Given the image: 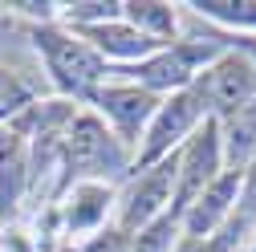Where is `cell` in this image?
Returning <instances> with one entry per match:
<instances>
[{
	"label": "cell",
	"instance_id": "obj_10",
	"mask_svg": "<svg viewBox=\"0 0 256 252\" xmlns=\"http://www.w3.org/2000/svg\"><path fill=\"white\" fill-rule=\"evenodd\" d=\"M70 33H78L94 53H98L106 66L114 61L118 70H126V66H138L142 57H150L154 49H163V45H154V41H146L138 28H130L122 16L118 20H106V24H90V28H70Z\"/></svg>",
	"mask_w": 256,
	"mask_h": 252
},
{
	"label": "cell",
	"instance_id": "obj_5",
	"mask_svg": "<svg viewBox=\"0 0 256 252\" xmlns=\"http://www.w3.org/2000/svg\"><path fill=\"white\" fill-rule=\"evenodd\" d=\"M158 102H163V98H154V94H146L142 86L126 82V78H106L102 90L90 98V110L106 122V130H110L126 150H130V167H134V146H138L142 130L150 126Z\"/></svg>",
	"mask_w": 256,
	"mask_h": 252
},
{
	"label": "cell",
	"instance_id": "obj_7",
	"mask_svg": "<svg viewBox=\"0 0 256 252\" xmlns=\"http://www.w3.org/2000/svg\"><path fill=\"white\" fill-rule=\"evenodd\" d=\"M196 90H200L208 114L216 122H224L228 114H236L240 106H248L256 98V66L248 57L228 49L220 61H212V66L196 78Z\"/></svg>",
	"mask_w": 256,
	"mask_h": 252
},
{
	"label": "cell",
	"instance_id": "obj_1",
	"mask_svg": "<svg viewBox=\"0 0 256 252\" xmlns=\"http://www.w3.org/2000/svg\"><path fill=\"white\" fill-rule=\"evenodd\" d=\"M33 53L41 61V70L49 74V86L61 94L66 102H90L110 78V66L94 53L78 33L61 28L57 20L33 24Z\"/></svg>",
	"mask_w": 256,
	"mask_h": 252
},
{
	"label": "cell",
	"instance_id": "obj_16",
	"mask_svg": "<svg viewBox=\"0 0 256 252\" xmlns=\"http://www.w3.org/2000/svg\"><path fill=\"white\" fill-rule=\"evenodd\" d=\"M33 102H37V94L28 90L16 74H8L4 66H0V126H8L12 118H20Z\"/></svg>",
	"mask_w": 256,
	"mask_h": 252
},
{
	"label": "cell",
	"instance_id": "obj_15",
	"mask_svg": "<svg viewBox=\"0 0 256 252\" xmlns=\"http://www.w3.org/2000/svg\"><path fill=\"white\" fill-rule=\"evenodd\" d=\"M122 16V4L114 0H78V4H57V24L61 28H90V24H106V20H118Z\"/></svg>",
	"mask_w": 256,
	"mask_h": 252
},
{
	"label": "cell",
	"instance_id": "obj_11",
	"mask_svg": "<svg viewBox=\"0 0 256 252\" xmlns=\"http://www.w3.org/2000/svg\"><path fill=\"white\" fill-rule=\"evenodd\" d=\"M28 196V138L0 126V220L16 216L20 200Z\"/></svg>",
	"mask_w": 256,
	"mask_h": 252
},
{
	"label": "cell",
	"instance_id": "obj_13",
	"mask_svg": "<svg viewBox=\"0 0 256 252\" xmlns=\"http://www.w3.org/2000/svg\"><path fill=\"white\" fill-rule=\"evenodd\" d=\"M122 20L138 28V33L154 45L179 41V4H163V0H130L122 4Z\"/></svg>",
	"mask_w": 256,
	"mask_h": 252
},
{
	"label": "cell",
	"instance_id": "obj_17",
	"mask_svg": "<svg viewBox=\"0 0 256 252\" xmlns=\"http://www.w3.org/2000/svg\"><path fill=\"white\" fill-rule=\"evenodd\" d=\"M175 240H179V220L163 216V220H154L150 228H142V232L130 236V252H171Z\"/></svg>",
	"mask_w": 256,
	"mask_h": 252
},
{
	"label": "cell",
	"instance_id": "obj_18",
	"mask_svg": "<svg viewBox=\"0 0 256 252\" xmlns=\"http://www.w3.org/2000/svg\"><path fill=\"white\" fill-rule=\"evenodd\" d=\"M78 252H130V236L110 224V228H102V232H94Z\"/></svg>",
	"mask_w": 256,
	"mask_h": 252
},
{
	"label": "cell",
	"instance_id": "obj_2",
	"mask_svg": "<svg viewBox=\"0 0 256 252\" xmlns=\"http://www.w3.org/2000/svg\"><path fill=\"white\" fill-rule=\"evenodd\" d=\"M61 167H66V187L82 179L110 183L130 175V150L106 130V122L94 110H78L61 138Z\"/></svg>",
	"mask_w": 256,
	"mask_h": 252
},
{
	"label": "cell",
	"instance_id": "obj_9",
	"mask_svg": "<svg viewBox=\"0 0 256 252\" xmlns=\"http://www.w3.org/2000/svg\"><path fill=\"white\" fill-rule=\"evenodd\" d=\"M118 204V192L110 183H70L66 187V204H57V220L66 236H94L110 228V212Z\"/></svg>",
	"mask_w": 256,
	"mask_h": 252
},
{
	"label": "cell",
	"instance_id": "obj_3",
	"mask_svg": "<svg viewBox=\"0 0 256 252\" xmlns=\"http://www.w3.org/2000/svg\"><path fill=\"white\" fill-rule=\"evenodd\" d=\"M175 175H179V150L150 163V167H142V171H130L126 183H122V192H118V204H114V228L134 236V232L150 228L154 220L171 216Z\"/></svg>",
	"mask_w": 256,
	"mask_h": 252
},
{
	"label": "cell",
	"instance_id": "obj_14",
	"mask_svg": "<svg viewBox=\"0 0 256 252\" xmlns=\"http://www.w3.org/2000/svg\"><path fill=\"white\" fill-rule=\"evenodd\" d=\"M183 8L220 33H256V0H191Z\"/></svg>",
	"mask_w": 256,
	"mask_h": 252
},
{
	"label": "cell",
	"instance_id": "obj_12",
	"mask_svg": "<svg viewBox=\"0 0 256 252\" xmlns=\"http://www.w3.org/2000/svg\"><path fill=\"white\" fill-rule=\"evenodd\" d=\"M220 150L224 171H248V163L256 159V98L220 122Z\"/></svg>",
	"mask_w": 256,
	"mask_h": 252
},
{
	"label": "cell",
	"instance_id": "obj_6",
	"mask_svg": "<svg viewBox=\"0 0 256 252\" xmlns=\"http://www.w3.org/2000/svg\"><path fill=\"white\" fill-rule=\"evenodd\" d=\"M224 175V150H220V122L204 118V126L179 146V175H175V200H171V216L179 220L196 196L208 183H216Z\"/></svg>",
	"mask_w": 256,
	"mask_h": 252
},
{
	"label": "cell",
	"instance_id": "obj_8",
	"mask_svg": "<svg viewBox=\"0 0 256 252\" xmlns=\"http://www.w3.org/2000/svg\"><path fill=\"white\" fill-rule=\"evenodd\" d=\"M240 179H244L240 171H224L216 183H208L204 192L196 196V204L179 216V236H187V240H212L232 220V212H236Z\"/></svg>",
	"mask_w": 256,
	"mask_h": 252
},
{
	"label": "cell",
	"instance_id": "obj_19",
	"mask_svg": "<svg viewBox=\"0 0 256 252\" xmlns=\"http://www.w3.org/2000/svg\"><path fill=\"white\" fill-rule=\"evenodd\" d=\"M244 252H256V228L248 232V240H244Z\"/></svg>",
	"mask_w": 256,
	"mask_h": 252
},
{
	"label": "cell",
	"instance_id": "obj_4",
	"mask_svg": "<svg viewBox=\"0 0 256 252\" xmlns=\"http://www.w3.org/2000/svg\"><path fill=\"white\" fill-rule=\"evenodd\" d=\"M204 118H212V114H208V106L200 98L196 82H191L187 90H179V94H167V98L158 102L150 126L142 130L138 146H134V167L130 171H142V167H150L158 159H167V154H175L204 126Z\"/></svg>",
	"mask_w": 256,
	"mask_h": 252
}]
</instances>
